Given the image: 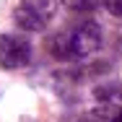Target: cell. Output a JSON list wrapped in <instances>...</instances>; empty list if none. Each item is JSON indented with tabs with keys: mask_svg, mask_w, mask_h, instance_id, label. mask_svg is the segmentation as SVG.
Instances as JSON below:
<instances>
[{
	"mask_svg": "<svg viewBox=\"0 0 122 122\" xmlns=\"http://www.w3.org/2000/svg\"><path fill=\"white\" fill-rule=\"evenodd\" d=\"M99 44H101V29L94 21H81L73 29L57 34L52 42V49L60 60H81L96 52Z\"/></svg>",
	"mask_w": 122,
	"mask_h": 122,
	"instance_id": "1",
	"label": "cell"
},
{
	"mask_svg": "<svg viewBox=\"0 0 122 122\" xmlns=\"http://www.w3.org/2000/svg\"><path fill=\"white\" fill-rule=\"evenodd\" d=\"M55 16V0H21L13 10V21L24 31H44Z\"/></svg>",
	"mask_w": 122,
	"mask_h": 122,
	"instance_id": "2",
	"label": "cell"
},
{
	"mask_svg": "<svg viewBox=\"0 0 122 122\" xmlns=\"http://www.w3.org/2000/svg\"><path fill=\"white\" fill-rule=\"evenodd\" d=\"M29 60H31V44L24 36H16V34L0 36V68L16 70V68L29 65Z\"/></svg>",
	"mask_w": 122,
	"mask_h": 122,
	"instance_id": "3",
	"label": "cell"
},
{
	"mask_svg": "<svg viewBox=\"0 0 122 122\" xmlns=\"http://www.w3.org/2000/svg\"><path fill=\"white\" fill-rule=\"evenodd\" d=\"M117 112H120V109H117L114 104H107V101H101L99 107L88 109L86 114H81V117H78V122H112V117H114Z\"/></svg>",
	"mask_w": 122,
	"mask_h": 122,
	"instance_id": "4",
	"label": "cell"
},
{
	"mask_svg": "<svg viewBox=\"0 0 122 122\" xmlns=\"http://www.w3.org/2000/svg\"><path fill=\"white\" fill-rule=\"evenodd\" d=\"M62 3H65V8H70L73 13H91V10H96L104 0H62Z\"/></svg>",
	"mask_w": 122,
	"mask_h": 122,
	"instance_id": "5",
	"label": "cell"
},
{
	"mask_svg": "<svg viewBox=\"0 0 122 122\" xmlns=\"http://www.w3.org/2000/svg\"><path fill=\"white\" fill-rule=\"evenodd\" d=\"M104 5H107V10H109L112 16L122 18V0H104Z\"/></svg>",
	"mask_w": 122,
	"mask_h": 122,
	"instance_id": "6",
	"label": "cell"
},
{
	"mask_svg": "<svg viewBox=\"0 0 122 122\" xmlns=\"http://www.w3.org/2000/svg\"><path fill=\"white\" fill-rule=\"evenodd\" d=\"M112 122H122V109L117 112V114H114V117H112Z\"/></svg>",
	"mask_w": 122,
	"mask_h": 122,
	"instance_id": "7",
	"label": "cell"
}]
</instances>
